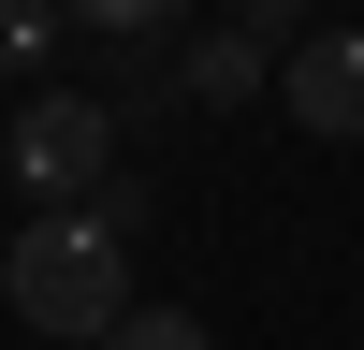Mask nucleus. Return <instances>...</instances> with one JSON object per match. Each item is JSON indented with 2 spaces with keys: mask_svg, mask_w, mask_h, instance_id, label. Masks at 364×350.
<instances>
[{
  "mask_svg": "<svg viewBox=\"0 0 364 350\" xmlns=\"http://www.w3.org/2000/svg\"><path fill=\"white\" fill-rule=\"evenodd\" d=\"M102 350H204V321H190V307H132Z\"/></svg>",
  "mask_w": 364,
  "mask_h": 350,
  "instance_id": "obj_7",
  "label": "nucleus"
},
{
  "mask_svg": "<svg viewBox=\"0 0 364 350\" xmlns=\"http://www.w3.org/2000/svg\"><path fill=\"white\" fill-rule=\"evenodd\" d=\"M175 88H190V102H262V88H277V58H262L248 29H204V44H190V73H175Z\"/></svg>",
  "mask_w": 364,
  "mask_h": 350,
  "instance_id": "obj_4",
  "label": "nucleus"
},
{
  "mask_svg": "<svg viewBox=\"0 0 364 350\" xmlns=\"http://www.w3.org/2000/svg\"><path fill=\"white\" fill-rule=\"evenodd\" d=\"M233 29H248L262 58H291V44H306V0H233Z\"/></svg>",
  "mask_w": 364,
  "mask_h": 350,
  "instance_id": "obj_8",
  "label": "nucleus"
},
{
  "mask_svg": "<svg viewBox=\"0 0 364 350\" xmlns=\"http://www.w3.org/2000/svg\"><path fill=\"white\" fill-rule=\"evenodd\" d=\"M277 102L306 117L321 146H364V29H306V44L277 58Z\"/></svg>",
  "mask_w": 364,
  "mask_h": 350,
  "instance_id": "obj_3",
  "label": "nucleus"
},
{
  "mask_svg": "<svg viewBox=\"0 0 364 350\" xmlns=\"http://www.w3.org/2000/svg\"><path fill=\"white\" fill-rule=\"evenodd\" d=\"M58 15H73V29H117V44H146V29H175L190 0H58Z\"/></svg>",
  "mask_w": 364,
  "mask_h": 350,
  "instance_id": "obj_5",
  "label": "nucleus"
},
{
  "mask_svg": "<svg viewBox=\"0 0 364 350\" xmlns=\"http://www.w3.org/2000/svg\"><path fill=\"white\" fill-rule=\"evenodd\" d=\"M44 44H58V0H0V73H29Z\"/></svg>",
  "mask_w": 364,
  "mask_h": 350,
  "instance_id": "obj_6",
  "label": "nucleus"
},
{
  "mask_svg": "<svg viewBox=\"0 0 364 350\" xmlns=\"http://www.w3.org/2000/svg\"><path fill=\"white\" fill-rule=\"evenodd\" d=\"M15 175H29L44 204H102V190H117V102H87V88H29Z\"/></svg>",
  "mask_w": 364,
  "mask_h": 350,
  "instance_id": "obj_2",
  "label": "nucleus"
},
{
  "mask_svg": "<svg viewBox=\"0 0 364 350\" xmlns=\"http://www.w3.org/2000/svg\"><path fill=\"white\" fill-rule=\"evenodd\" d=\"M0 292H15V321H44V336L102 350L117 321H132V233H117L102 204H44V219L0 248Z\"/></svg>",
  "mask_w": 364,
  "mask_h": 350,
  "instance_id": "obj_1",
  "label": "nucleus"
}]
</instances>
